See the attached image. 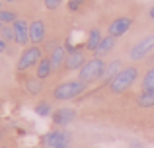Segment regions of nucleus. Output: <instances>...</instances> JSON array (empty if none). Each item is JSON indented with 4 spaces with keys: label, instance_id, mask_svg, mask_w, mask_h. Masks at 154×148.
Masks as SVG:
<instances>
[{
    "label": "nucleus",
    "instance_id": "obj_17",
    "mask_svg": "<svg viewBox=\"0 0 154 148\" xmlns=\"http://www.w3.org/2000/svg\"><path fill=\"white\" fill-rule=\"evenodd\" d=\"M115 47H117V39H115V37H109V35H105V37L102 39V43H100L98 51H96V57L105 59L107 55H111L113 51H115Z\"/></svg>",
    "mask_w": 154,
    "mask_h": 148
},
{
    "label": "nucleus",
    "instance_id": "obj_29",
    "mask_svg": "<svg viewBox=\"0 0 154 148\" xmlns=\"http://www.w3.org/2000/svg\"><path fill=\"white\" fill-rule=\"evenodd\" d=\"M2 2H8V4H14V2H20V0H2Z\"/></svg>",
    "mask_w": 154,
    "mask_h": 148
},
{
    "label": "nucleus",
    "instance_id": "obj_22",
    "mask_svg": "<svg viewBox=\"0 0 154 148\" xmlns=\"http://www.w3.org/2000/svg\"><path fill=\"white\" fill-rule=\"evenodd\" d=\"M84 2H86V0H66V10L72 12V14H76V12H80L84 8Z\"/></svg>",
    "mask_w": 154,
    "mask_h": 148
},
{
    "label": "nucleus",
    "instance_id": "obj_30",
    "mask_svg": "<svg viewBox=\"0 0 154 148\" xmlns=\"http://www.w3.org/2000/svg\"><path fill=\"white\" fill-rule=\"evenodd\" d=\"M2 8H4V2H2V0H0V10H2Z\"/></svg>",
    "mask_w": 154,
    "mask_h": 148
},
{
    "label": "nucleus",
    "instance_id": "obj_12",
    "mask_svg": "<svg viewBox=\"0 0 154 148\" xmlns=\"http://www.w3.org/2000/svg\"><path fill=\"white\" fill-rule=\"evenodd\" d=\"M86 61L88 59H86V53H84V51H72V53H68L63 70L64 72H78V70L84 66Z\"/></svg>",
    "mask_w": 154,
    "mask_h": 148
},
{
    "label": "nucleus",
    "instance_id": "obj_23",
    "mask_svg": "<svg viewBox=\"0 0 154 148\" xmlns=\"http://www.w3.org/2000/svg\"><path fill=\"white\" fill-rule=\"evenodd\" d=\"M63 2L64 0H43V6H45V10L55 12V10H59V8L63 6Z\"/></svg>",
    "mask_w": 154,
    "mask_h": 148
},
{
    "label": "nucleus",
    "instance_id": "obj_10",
    "mask_svg": "<svg viewBox=\"0 0 154 148\" xmlns=\"http://www.w3.org/2000/svg\"><path fill=\"white\" fill-rule=\"evenodd\" d=\"M47 37V23L45 20H33L29 23V43L31 45H41Z\"/></svg>",
    "mask_w": 154,
    "mask_h": 148
},
{
    "label": "nucleus",
    "instance_id": "obj_15",
    "mask_svg": "<svg viewBox=\"0 0 154 148\" xmlns=\"http://www.w3.org/2000/svg\"><path fill=\"white\" fill-rule=\"evenodd\" d=\"M53 74H55V68H53L51 57H49V55H45V57L37 62V66H35V76H37L39 80H43V82H47Z\"/></svg>",
    "mask_w": 154,
    "mask_h": 148
},
{
    "label": "nucleus",
    "instance_id": "obj_2",
    "mask_svg": "<svg viewBox=\"0 0 154 148\" xmlns=\"http://www.w3.org/2000/svg\"><path fill=\"white\" fill-rule=\"evenodd\" d=\"M139 80V66L137 65H129L121 70L111 82H107V92L111 95H119V94H125L133 88V84Z\"/></svg>",
    "mask_w": 154,
    "mask_h": 148
},
{
    "label": "nucleus",
    "instance_id": "obj_28",
    "mask_svg": "<svg viewBox=\"0 0 154 148\" xmlns=\"http://www.w3.org/2000/svg\"><path fill=\"white\" fill-rule=\"evenodd\" d=\"M0 148H12L10 144H6V142H0Z\"/></svg>",
    "mask_w": 154,
    "mask_h": 148
},
{
    "label": "nucleus",
    "instance_id": "obj_7",
    "mask_svg": "<svg viewBox=\"0 0 154 148\" xmlns=\"http://www.w3.org/2000/svg\"><path fill=\"white\" fill-rule=\"evenodd\" d=\"M133 27V18L131 16H119V18H115L113 22H109V26L105 27V35H109V37H123V35H127L129 31H131Z\"/></svg>",
    "mask_w": 154,
    "mask_h": 148
},
{
    "label": "nucleus",
    "instance_id": "obj_21",
    "mask_svg": "<svg viewBox=\"0 0 154 148\" xmlns=\"http://www.w3.org/2000/svg\"><path fill=\"white\" fill-rule=\"evenodd\" d=\"M0 37H2L8 45L14 43V26H2V29H0Z\"/></svg>",
    "mask_w": 154,
    "mask_h": 148
},
{
    "label": "nucleus",
    "instance_id": "obj_31",
    "mask_svg": "<svg viewBox=\"0 0 154 148\" xmlns=\"http://www.w3.org/2000/svg\"><path fill=\"white\" fill-rule=\"evenodd\" d=\"M0 29H2V23H0Z\"/></svg>",
    "mask_w": 154,
    "mask_h": 148
},
{
    "label": "nucleus",
    "instance_id": "obj_19",
    "mask_svg": "<svg viewBox=\"0 0 154 148\" xmlns=\"http://www.w3.org/2000/svg\"><path fill=\"white\" fill-rule=\"evenodd\" d=\"M135 103H137V107H140V109H150V107H154V92L140 90V94L137 95Z\"/></svg>",
    "mask_w": 154,
    "mask_h": 148
},
{
    "label": "nucleus",
    "instance_id": "obj_3",
    "mask_svg": "<svg viewBox=\"0 0 154 148\" xmlns=\"http://www.w3.org/2000/svg\"><path fill=\"white\" fill-rule=\"evenodd\" d=\"M105 59L102 57H96V55H92L90 59H88L86 62H84V66L78 70V76L76 78L80 80V82L84 84H94V82H102V76H103V68H105Z\"/></svg>",
    "mask_w": 154,
    "mask_h": 148
},
{
    "label": "nucleus",
    "instance_id": "obj_14",
    "mask_svg": "<svg viewBox=\"0 0 154 148\" xmlns=\"http://www.w3.org/2000/svg\"><path fill=\"white\" fill-rule=\"evenodd\" d=\"M103 37L105 35H102V29H100V27H92L86 35V41H84V51L96 55V51H98V47H100V43H102Z\"/></svg>",
    "mask_w": 154,
    "mask_h": 148
},
{
    "label": "nucleus",
    "instance_id": "obj_24",
    "mask_svg": "<svg viewBox=\"0 0 154 148\" xmlns=\"http://www.w3.org/2000/svg\"><path fill=\"white\" fill-rule=\"evenodd\" d=\"M154 80V66H150V68L146 70V74L143 76V80H140V84H146V82H152Z\"/></svg>",
    "mask_w": 154,
    "mask_h": 148
},
{
    "label": "nucleus",
    "instance_id": "obj_13",
    "mask_svg": "<svg viewBox=\"0 0 154 148\" xmlns=\"http://www.w3.org/2000/svg\"><path fill=\"white\" fill-rule=\"evenodd\" d=\"M123 68H125L123 59H111V61H107V62H105V68H103L102 82L105 84V86H107V82H111V80L115 78V76L119 74Z\"/></svg>",
    "mask_w": 154,
    "mask_h": 148
},
{
    "label": "nucleus",
    "instance_id": "obj_18",
    "mask_svg": "<svg viewBox=\"0 0 154 148\" xmlns=\"http://www.w3.org/2000/svg\"><path fill=\"white\" fill-rule=\"evenodd\" d=\"M33 111L37 117H53V113H55V109H53V101H49V99H39L37 103L33 105Z\"/></svg>",
    "mask_w": 154,
    "mask_h": 148
},
{
    "label": "nucleus",
    "instance_id": "obj_4",
    "mask_svg": "<svg viewBox=\"0 0 154 148\" xmlns=\"http://www.w3.org/2000/svg\"><path fill=\"white\" fill-rule=\"evenodd\" d=\"M45 57V49L41 45H27L22 49L18 61H16V72H27V70L35 68L37 62Z\"/></svg>",
    "mask_w": 154,
    "mask_h": 148
},
{
    "label": "nucleus",
    "instance_id": "obj_6",
    "mask_svg": "<svg viewBox=\"0 0 154 148\" xmlns=\"http://www.w3.org/2000/svg\"><path fill=\"white\" fill-rule=\"evenodd\" d=\"M43 144L47 148H72V138L64 129L57 127L43 137Z\"/></svg>",
    "mask_w": 154,
    "mask_h": 148
},
{
    "label": "nucleus",
    "instance_id": "obj_8",
    "mask_svg": "<svg viewBox=\"0 0 154 148\" xmlns=\"http://www.w3.org/2000/svg\"><path fill=\"white\" fill-rule=\"evenodd\" d=\"M76 119H78V111H76L74 107H57L53 117H51V121L55 123V127L64 129V127H68L70 123H74Z\"/></svg>",
    "mask_w": 154,
    "mask_h": 148
},
{
    "label": "nucleus",
    "instance_id": "obj_20",
    "mask_svg": "<svg viewBox=\"0 0 154 148\" xmlns=\"http://www.w3.org/2000/svg\"><path fill=\"white\" fill-rule=\"evenodd\" d=\"M20 20V14L14 10V8H2L0 10V23L2 26H12Z\"/></svg>",
    "mask_w": 154,
    "mask_h": 148
},
{
    "label": "nucleus",
    "instance_id": "obj_9",
    "mask_svg": "<svg viewBox=\"0 0 154 148\" xmlns=\"http://www.w3.org/2000/svg\"><path fill=\"white\" fill-rule=\"evenodd\" d=\"M14 26V43L18 47H27V45H31L29 43V22L27 20H23V18H20L16 23H12Z\"/></svg>",
    "mask_w": 154,
    "mask_h": 148
},
{
    "label": "nucleus",
    "instance_id": "obj_25",
    "mask_svg": "<svg viewBox=\"0 0 154 148\" xmlns=\"http://www.w3.org/2000/svg\"><path fill=\"white\" fill-rule=\"evenodd\" d=\"M8 47H10V45H8V43L4 41L2 37H0V55H4V53H6V51H8Z\"/></svg>",
    "mask_w": 154,
    "mask_h": 148
},
{
    "label": "nucleus",
    "instance_id": "obj_16",
    "mask_svg": "<svg viewBox=\"0 0 154 148\" xmlns=\"http://www.w3.org/2000/svg\"><path fill=\"white\" fill-rule=\"evenodd\" d=\"M23 88H26V92L29 95H41L43 92H45V82H43V80H39L37 76H27L26 80H23Z\"/></svg>",
    "mask_w": 154,
    "mask_h": 148
},
{
    "label": "nucleus",
    "instance_id": "obj_26",
    "mask_svg": "<svg viewBox=\"0 0 154 148\" xmlns=\"http://www.w3.org/2000/svg\"><path fill=\"white\" fill-rule=\"evenodd\" d=\"M146 16H148V20H150V22H154V4L150 8H148V12H146Z\"/></svg>",
    "mask_w": 154,
    "mask_h": 148
},
{
    "label": "nucleus",
    "instance_id": "obj_11",
    "mask_svg": "<svg viewBox=\"0 0 154 148\" xmlns=\"http://www.w3.org/2000/svg\"><path fill=\"white\" fill-rule=\"evenodd\" d=\"M49 57H51V62H53V68H55V74L63 72V66H64V62H66V57H68L66 47H64L63 43L55 45V47L49 51Z\"/></svg>",
    "mask_w": 154,
    "mask_h": 148
},
{
    "label": "nucleus",
    "instance_id": "obj_5",
    "mask_svg": "<svg viewBox=\"0 0 154 148\" xmlns=\"http://www.w3.org/2000/svg\"><path fill=\"white\" fill-rule=\"evenodd\" d=\"M152 51H154V33L144 35L143 39H139V41L131 47V51H129V61L140 62V61H144Z\"/></svg>",
    "mask_w": 154,
    "mask_h": 148
},
{
    "label": "nucleus",
    "instance_id": "obj_1",
    "mask_svg": "<svg viewBox=\"0 0 154 148\" xmlns=\"http://www.w3.org/2000/svg\"><path fill=\"white\" fill-rule=\"evenodd\" d=\"M86 90H88V84L80 82L78 78L63 80V82H59L51 90V99L53 101H59V103H66V101H72V99L80 98Z\"/></svg>",
    "mask_w": 154,
    "mask_h": 148
},
{
    "label": "nucleus",
    "instance_id": "obj_27",
    "mask_svg": "<svg viewBox=\"0 0 154 148\" xmlns=\"http://www.w3.org/2000/svg\"><path fill=\"white\" fill-rule=\"evenodd\" d=\"M4 138H6V131L0 127V142H4Z\"/></svg>",
    "mask_w": 154,
    "mask_h": 148
}]
</instances>
